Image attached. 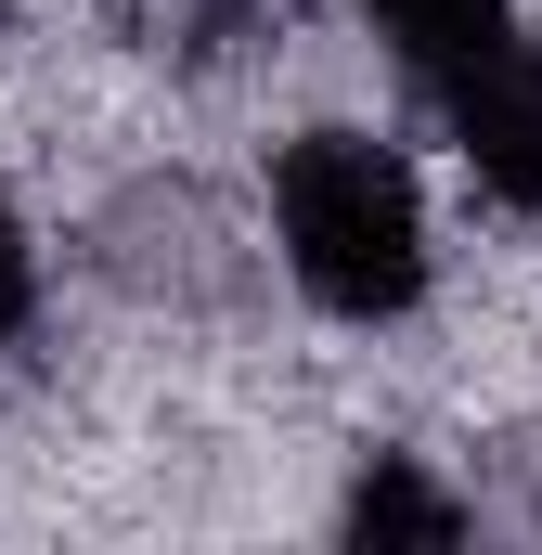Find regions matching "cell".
<instances>
[{"instance_id": "5", "label": "cell", "mask_w": 542, "mask_h": 555, "mask_svg": "<svg viewBox=\"0 0 542 555\" xmlns=\"http://www.w3.org/2000/svg\"><path fill=\"white\" fill-rule=\"evenodd\" d=\"M284 0H104V26L130 39L142 65H220V52H246Z\"/></svg>"}, {"instance_id": "7", "label": "cell", "mask_w": 542, "mask_h": 555, "mask_svg": "<svg viewBox=\"0 0 542 555\" xmlns=\"http://www.w3.org/2000/svg\"><path fill=\"white\" fill-rule=\"evenodd\" d=\"M26 323H39V246H26V220L0 207V362L26 349Z\"/></svg>"}, {"instance_id": "2", "label": "cell", "mask_w": 542, "mask_h": 555, "mask_svg": "<svg viewBox=\"0 0 542 555\" xmlns=\"http://www.w3.org/2000/svg\"><path fill=\"white\" fill-rule=\"evenodd\" d=\"M439 130H452L465 181H478L491 207L542 220V39L504 26L478 65H452V78H439Z\"/></svg>"}, {"instance_id": "1", "label": "cell", "mask_w": 542, "mask_h": 555, "mask_svg": "<svg viewBox=\"0 0 542 555\" xmlns=\"http://www.w3.org/2000/svg\"><path fill=\"white\" fill-rule=\"evenodd\" d=\"M271 246H284L297 297L336 323H401L439 272L426 194L375 130H297L271 155Z\"/></svg>"}, {"instance_id": "4", "label": "cell", "mask_w": 542, "mask_h": 555, "mask_svg": "<svg viewBox=\"0 0 542 555\" xmlns=\"http://www.w3.org/2000/svg\"><path fill=\"white\" fill-rule=\"evenodd\" d=\"M336 530H349V543H465V530H478V517H465V504H452V491H439V478H426V465H413V452H375V465H362V478H349V504H336Z\"/></svg>"}, {"instance_id": "6", "label": "cell", "mask_w": 542, "mask_h": 555, "mask_svg": "<svg viewBox=\"0 0 542 555\" xmlns=\"http://www.w3.org/2000/svg\"><path fill=\"white\" fill-rule=\"evenodd\" d=\"M362 26H375V39L401 52L426 91H439L452 65H478V52H491V39L517 26V0H362Z\"/></svg>"}, {"instance_id": "3", "label": "cell", "mask_w": 542, "mask_h": 555, "mask_svg": "<svg viewBox=\"0 0 542 555\" xmlns=\"http://www.w3.org/2000/svg\"><path fill=\"white\" fill-rule=\"evenodd\" d=\"M104 272L130 284V297L194 310V297H220V284H233V259H220V220H207V194H194V181H142L130 207L104 220Z\"/></svg>"}]
</instances>
